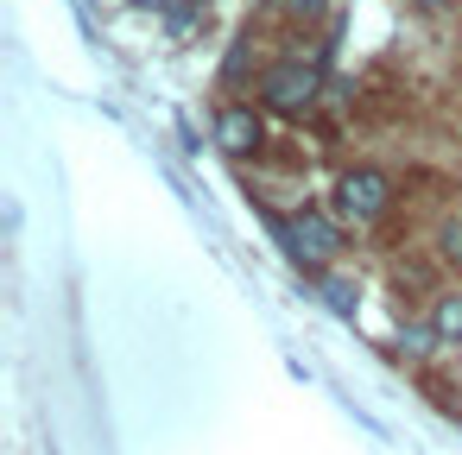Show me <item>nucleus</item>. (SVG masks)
Wrapping results in <instances>:
<instances>
[{
	"mask_svg": "<svg viewBox=\"0 0 462 455\" xmlns=\"http://www.w3.org/2000/svg\"><path fill=\"white\" fill-rule=\"evenodd\" d=\"M273 234H279V247H285L304 272H323V266L342 253V215H329V209H317V203H304V209L279 215V222H273Z\"/></svg>",
	"mask_w": 462,
	"mask_h": 455,
	"instance_id": "nucleus-1",
	"label": "nucleus"
},
{
	"mask_svg": "<svg viewBox=\"0 0 462 455\" xmlns=\"http://www.w3.org/2000/svg\"><path fill=\"white\" fill-rule=\"evenodd\" d=\"M317 89H323V64H317V58H279V64H266V77H260V108H273V114H304V108L317 102Z\"/></svg>",
	"mask_w": 462,
	"mask_h": 455,
	"instance_id": "nucleus-2",
	"label": "nucleus"
},
{
	"mask_svg": "<svg viewBox=\"0 0 462 455\" xmlns=\"http://www.w3.org/2000/svg\"><path fill=\"white\" fill-rule=\"evenodd\" d=\"M386 209H393V177H386V171L355 165V171L336 177V215H342V222L367 228V222H380Z\"/></svg>",
	"mask_w": 462,
	"mask_h": 455,
	"instance_id": "nucleus-3",
	"label": "nucleus"
},
{
	"mask_svg": "<svg viewBox=\"0 0 462 455\" xmlns=\"http://www.w3.org/2000/svg\"><path fill=\"white\" fill-rule=\"evenodd\" d=\"M216 146H222L228 159H254V152L266 146V121H260L247 102H222V108H216Z\"/></svg>",
	"mask_w": 462,
	"mask_h": 455,
	"instance_id": "nucleus-4",
	"label": "nucleus"
},
{
	"mask_svg": "<svg viewBox=\"0 0 462 455\" xmlns=\"http://www.w3.org/2000/svg\"><path fill=\"white\" fill-rule=\"evenodd\" d=\"M317 297H323L336 316H355V310H361V285L342 278V272H317Z\"/></svg>",
	"mask_w": 462,
	"mask_h": 455,
	"instance_id": "nucleus-5",
	"label": "nucleus"
},
{
	"mask_svg": "<svg viewBox=\"0 0 462 455\" xmlns=\"http://www.w3.org/2000/svg\"><path fill=\"white\" fill-rule=\"evenodd\" d=\"M430 341H462V291H443L430 304Z\"/></svg>",
	"mask_w": 462,
	"mask_h": 455,
	"instance_id": "nucleus-6",
	"label": "nucleus"
},
{
	"mask_svg": "<svg viewBox=\"0 0 462 455\" xmlns=\"http://www.w3.org/2000/svg\"><path fill=\"white\" fill-rule=\"evenodd\" d=\"M437 259L462 266V215H443V222H437Z\"/></svg>",
	"mask_w": 462,
	"mask_h": 455,
	"instance_id": "nucleus-7",
	"label": "nucleus"
},
{
	"mask_svg": "<svg viewBox=\"0 0 462 455\" xmlns=\"http://www.w3.org/2000/svg\"><path fill=\"white\" fill-rule=\"evenodd\" d=\"M279 14H285L291 26H317V20L329 14V0H279Z\"/></svg>",
	"mask_w": 462,
	"mask_h": 455,
	"instance_id": "nucleus-8",
	"label": "nucleus"
},
{
	"mask_svg": "<svg viewBox=\"0 0 462 455\" xmlns=\"http://www.w3.org/2000/svg\"><path fill=\"white\" fill-rule=\"evenodd\" d=\"M152 7H165V14H171V26H190V20L203 14V0H152Z\"/></svg>",
	"mask_w": 462,
	"mask_h": 455,
	"instance_id": "nucleus-9",
	"label": "nucleus"
},
{
	"mask_svg": "<svg viewBox=\"0 0 462 455\" xmlns=\"http://www.w3.org/2000/svg\"><path fill=\"white\" fill-rule=\"evenodd\" d=\"M418 7H449V0H418Z\"/></svg>",
	"mask_w": 462,
	"mask_h": 455,
	"instance_id": "nucleus-10",
	"label": "nucleus"
}]
</instances>
